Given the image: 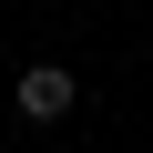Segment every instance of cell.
<instances>
[{
    "label": "cell",
    "mask_w": 153,
    "mask_h": 153,
    "mask_svg": "<svg viewBox=\"0 0 153 153\" xmlns=\"http://www.w3.org/2000/svg\"><path fill=\"white\" fill-rule=\"evenodd\" d=\"M71 102H82V71H71V61H31L10 82V112L21 123H71Z\"/></svg>",
    "instance_id": "obj_1"
}]
</instances>
